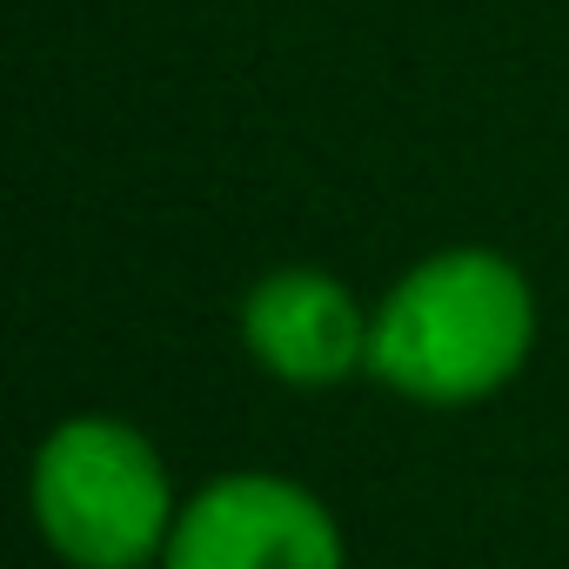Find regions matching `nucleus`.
I'll list each match as a JSON object with an SVG mask.
<instances>
[{"instance_id": "nucleus-1", "label": "nucleus", "mask_w": 569, "mask_h": 569, "mask_svg": "<svg viewBox=\"0 0 569 569\" xmlns=\"http://www.w3.org/2000/svg\"><path fill=\"white\" fill-rule=\"evenodd\" d=\"M536 356V289L502 248H436L376 302L369 376L416 409L502 396Z\"/></svg>"}, {"instance_id": "nucleus-2", "label": "nucleus", "mask_w": 569, "mask_h": 569, "mask_svg": "<svg viewBox=\"0 0 569 569\" xmlns=\"http://www.w3.org/2000/svg\"><path fill=\"white\" fill-rule=\"evenodd\" d=\"M28 516L68 569H148L174 536V476L121 416H68L28 462Z\"/></svg>"}, {"instance_id": "nucleus-3", "label": "nucleus", "mask_w": 569, "mask_h": 569, "mask_svg": "<svg viewBox=\"0 0 569 569\" xmlns=\"http://www.w3.org/2000/svg\"><path fill=\"white\" fill-rule=\"evenodd\" d=\"M161 569H349V542L309 482L228 469L181 502Z\"/></svg>"}, {"instance_id": "nucleus-4", "label": "nucleus", "mask_w": 569, "mask_h": 569, "mask_svg": "<svg viewBox=\"0 0 569 569\" xmlns=\"http://www.w3.org/2000/svg\"><path fill=\"white\" fill-rule=\"evenodd\" d=\"M369 336L376 309L356 302L342 274L309 261L268 268L241 296V349L281 389H342L369 376Z\"/></svg>"}]
</instances>
